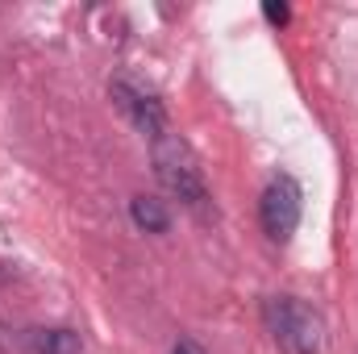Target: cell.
Here are the masks:
<instances>
[{"instance_id":"cell-1","label":"cell","mask_w":358,"mask_h":354,"mask_svg":"<svg viewBox=\"0 0 358 354\" xmlns=\"http://www.w3.org/2000/svg\"><path fill=\"white\" fill-rule=\"evenodd\" d=\"M263 325L283 354H321L325 351V321L313 304L296 296H267Z\"/></svg>"},{"instance_id":"cell-2","label":"cell","mask_w":358,"mask_h":354,"mask_svg":"<svg viewBox=\"0 0 358 354\" xmlns=\"http://www.w3.org/2000/svg\"><path fill=\"white\" fill-rule=\"evenodd\" d=\"M150 159H155V176H159V183L176 196L179 204H187V208H204V204H208L204 171H200L192 146H187L179 134L163 129V134L150 142Z\"/></svg>"},{"instance_id":"cell-3","label":"cell","mask_w":358,"mask_h":354,"mask_svg":"<svg viewBox=\"0 0 358 354\" xmlns=\"http://www.w3.org/2000/svg\"><path fill=\"white\" fill-rule=\"evenodd\" d=\"M300 213H304V192L292 176H275L263 187V200H259V221L267 229L271 242H287L300 225Z\"/></svg>"},{"instance_id":"cell-4","label":"cell","mask_w":358,"mask_h":354,"mask_svg":"<svg viewBox=\"0 0 358 354\" xmlns=\"http://www.w3.org/2000/svg\"><path fill=\"white\" fill-rule=\"evenodd\" d=\"M108 96H113V104L129 117V125H134L142 138L155 142L163 129H171V125H167V108H163V100H159L155 92H146L138 80H129V76H113Z\"/></svg>"},{"instance_id":"cell-5","label":"cell","mask_w":358,"mask_h":354,"mask_svg":"<svg viewBox=\"0 0 358 354\" xmlns=\"http://www.w3.org/2000/svg\"><path fill=\"white\" fill-rule=\"evenodd\" d=\"M129 217H134V225L146 229V234H167V229H171V213H167V204L155 200V196H134V200H129Z\"/></svg>"},{"instance_id":"cell-6","label":"cell","mask_w":358,"mask_h":354,"mask_svg":"<svg viewBox=\"0 0 358 354\" xmlns=\"http://www.w3.org/2000/svg\"><path fill=\"white\" fill-rule=\"evenodd\" d=\"M34 351L38 354H80L84 342L76 330H38L34 334Z\"/></svg>"},{"instance_id":"cell-7","label":"cell","mask_w":358,"mask_h":354,"mask_svg":"<svg viewBox=\"0 0 358 354\" xmlns=\"http://www.w3.org/2000/svg\"><path fill=\"white\" fill-rule=\"evenodd\" d=\"M263 17H267L271 25H287V21H292V8H287L283 0H267V4H263Z\"/></svg>"},{"instance_id":"cell-8","label":"cell","mask_w":358,"mask_h":354,"mask_svg":"<svg viewBox=\"0 0 358 354\" xmlns=\"http://www.w3.org/2000/svg\"><path fill=\"white\" fill-rule=\"evenodd\" d=\"M171 354H204V351H200V346H196L192 338H179L176 346H171Z\"/></svg>"}]
</instances>
